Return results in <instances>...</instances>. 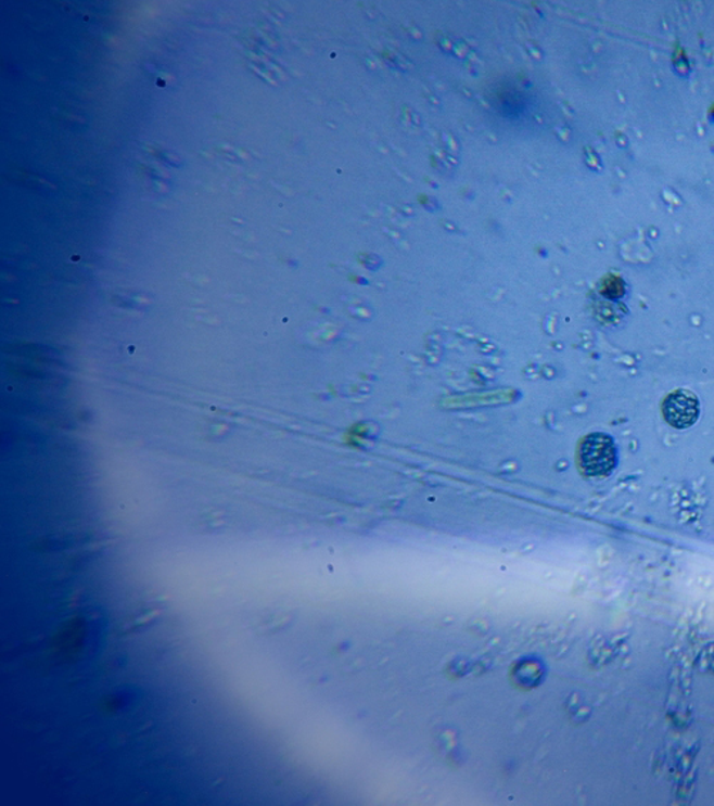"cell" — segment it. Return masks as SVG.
<instances>
[{"mask_svg":"<svg viewBox=\"0 0 714 806\" xmlns=\"http://www.w3.org/2000/svg\"><path fill=\"white\" fill-rule=\"evenodd\" d=\"M577 461L587 477H608L617 465L616 444L608 434H589L578 446Z\"/></svg>","mask_w":714,"mask_h":806,"instance_id":"obj_1","label":"cell"},{"mask_svg":"<svg viewBox=\"0 0 714 806\" xmlns=\"http://www.w3.org/2000/svg\"><path fill=\"white\" fill-rule=\"evenodd\" d=\"M662 411L664 420L677 430L689 428L700 415V405L694 393L676 391L664 398Z\"/></svg>","mask_w":714,"mask_h":806,"instance_id":"obj_2","label":"cell"}]
</instances>
